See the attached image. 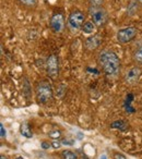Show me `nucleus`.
Segmentation results:
<instances>
[{
    "label": "nucleus",
    "instance_id": "412c9836",
    "mask_svg": "<svg viewBox=\"0 0 142 159\" xmlns=\"http://www.w3.org/2000/svg\"><path fill=\"white\" fill-rule=\"evenodd\" d=\"M50 147H53V146H51V144L48 143V142H43V143H42V148H43V149H48V148H50Z\"/></svg>",
    "mask_w": 142,
    "mask_h": 159
},
{
    "label": "nucleus",
    "instance_id": "aec40b11",
    "mask_svg": "<svg viewBox=\"0 0 142 159\" xmlns=\"http://www.w3.org/2000/svg\"><path fill=\"white\" fill-rule=\"evenodd\" d=\"M0 130H1V139H6V135H7V133H6V129L3 128L2 123L0 124Z\"/></svg>",
    "mask_w": 142,
    "mask_h": 159
},
{
    "label": "nucleus",
    "instance_id": "6ab92c4d",
    "mask_svg": "<svg viewBox=\"0 0 142 159\" xmlns=\"http://www.w3.org/2000/svg\"><path fill=\"white\" fill-rule=\"evenodd\" d=\"M61 142L57 141V139H55V141H53V143H51V146H53L55 149H57V148H59L60 146H61Z\"/></svg>",
    "mask_w": 142,
    "mask_h": 159
},
{
    "label": "nucleus",
    "instance_id": "9b49d317",
    "mask_svg": "<svg viewBox=\"0 0 142 159\" xmlns=\"http://www.w3.org/2000/svg\"><path fill=\"white\" fill-rule=\"evenodd\" d=\"M139 5H140V3L138 2L137 0H132V1H131V2L128 5V7H127V14H128V16H135V14L138 12Z\"/></svg>",
    "mask_w": 142,
    "mask_h": 159
},
{
    "label": "nucleus",
    "instance_id": "39448f33",
    "mask_svg": "<svg viewBox=\"0 0 142 159\" xmlns=\"http://www.w3.org/2000/svg\"><path fill=\"white\" fill-rule=\"evenodd\" d=\"M138 35V31L135 26H127L124 29H120L117 32V38L118 43L120 44H127V43H130L131 40H133Z\"/></svg>",
    "mask_w": 142,
    "mask_h": 159
},
{
    "label": "nucleus",
    "instance_id": "dca6fc26",
    "mask_svg": "<svg viewBox=\"0 0 142 159\" xmlns=\"http://www.w3.org/2000/svg\"><path fill=\"white\" fill-rule=\"evenodd\" d=\"M111 128H117V129H120L121 131H125V129H126V123L122 121L114 122V123L111 124Z\"/></svg>",
    "mask_w": 142,
    "mask_h": 159
},
{
    "label": "nucleus",
    "instance_id": "393cba45",
    "mask_svg": "<svg viewBox=\"0 0 142 159\" xmlns=\"http://www.w3.org/2000/svg\"><path fill=\"white\" fill-rule=\"evenodd\" d=\"M16 159H23V158H22V157H17Z\"/></svg>",
    "mask_w": 142,
    "mask_h": 159
},
{
    "label": "nucleus",
    "instance_id": "1a4fd4ad",
    "mask_svg": "<svg viewBox=\"0 0 142 159\" xmlns=\"http://www.w3.org/2000/svg\"><path fill=\"white\" fill-rule=\"evenodd\" d=\"M101 43H102V38L98 34H95V35L89 36V37L85 38L84 40V47L90 51H94L100 47Z\"/></svg>",
    "mask_w": 142,
    "mask_h": 159
},
{
    "label": "nucleus",
    "instance_id": "6e6552de",
    "mask_svg": "<svg viewBox=\"0 0 142 159\" xmlns=\"http://www.w3.org/2000/svg\"><path fill=\"white\" fill-rule=\"evenodd\" d=\"M141 74H142L141 68H139V66H132V68L129 69L126 72V74H125V82L130 85L135 84V83H137L138 81H139Z\"/></svg>",
    "mask_w": 142,
    "mask_h": 159
},
{
    "label": "nucleus",
    "instance_id": "b1692460",
    "mask_svg": "<svg viewBox=\"0 0 142 159\" xmlns=\"http://www.w3.org/2000/svg\"><path fill=\"white\" fill-rule=\"evenodd\" d=\"M0 159H7V158H6L5 156H1V158H0Z\"/></svg>",
    "mask_w": 142,
    "mask_h": 159
},
{
    "label": "nucleus",
    "instance_id": "a211bd4d",
    "mask_svg": "<svg viewBox=\"0 0 142 159\" xmlns=\"http://www.w3.org/2000/svg\"><path fill=\"white\" fill-rule=\"evenodd\" d=\"M89 1L91 3V6H96V7L103 6V3H104V0H89Z\"/></svg>",
    "mask_w": 142,
    "mask_h": 159
},
{
    "label": "nucleus",
    "instance_id": "0eeeda50",
    "mask_svg": "<svg viewBox=\"0 0 142 159\" xmlns=\"http://www.w3.org/2000/svg\"><path fill=\"white\" fill-rule=\"evenodd\" d=\"M49 25H50V30L55 34H60L64 32V16L62 13H55L50 18L49 21Z\"/></svg>",
    "mask_w": 142,
    "mask_h": 159
},
{
    "label": "nucleus",
    "instance_id": "9d476101",
    "mask_svg": "<svg viewBox=\"0 0 142 159\" xmlns=\"http://www.w3.org/2000/svg\"><path fill=\"white\" fill-rule=\"evenodd\" d=\"M95 30H96V25L94 24L92 21H87V22L83 24L81 31H82L85 35H92V34L95 32Z\"/></svg>",
    "mask_w": 142,
    "mask_h": 159
},
{
    "label": "nucleus",
    "instance_id": "2eb2a0df",
    "mask_svg": "<svg viewBox=\"0 0 142 159\" xmlns=\"http://www.w3.org/2000/svg\"><path fill=\"white\" fill-rule=\"evenodd\" d=\"M20 2L26 8H35L37 5V0H20Z\"/></svg>",
    "mask_w": 142,
    "mask_h": 159
},
{
    "label": "nucleus",
    "instance_id": "4468645a",
    "mask_svg": "<svg viewBox=\"0 0 142 159\" xmlns=\"http://www.w3.org/2000/svg\"><path fill=\"white\" fill-rule=\"evenodd\" d=\"M61 158L62 159H79L76 152H71V150H64L61 152Z\"/></svg>",
    "mask_w": 142,
    "mask_h": 159
},
{
    "label": "nucleus",
    "instance_id": "f3484780",
    "mask_svg": "<svg viewBox=\"0 0 142 159\" xmlns=\"http://www.w3.org/2000/svg\"><path fill=\"white\" fill-rule=\"evenodd\" d=\"M49 136H50L53 139H58L60 136H61V132H60V131H58V130L50 131V132H49Z\"/></svg>",
    "mask_w": 142,
    "mask_h": 159
},
{
    "label": "nucleus",
    "instance_id": "a878e982",
    "mask_svg": "<svg viewBox=\"0 0 142 159\" xmlns=\"http://www.w3.org/2000/svg\"><path fill=\"white\" fill-rule=\"evenodd\" d=\"M102 159H106V157H105V156H103V157H102Z\"/></svg>",
    "mask_w": 142,
    "mask_h": 159
},
{
    "label": "nucleus",
    "instance_id": "5701e85b",
    "mask_svg": "<svg viewBox=\"0 0 142 159\" xmlns=\"http://www.w3.org/2000/svg\"><path fill=\"white\" fill-rule=\"evenodd\" d=\"M137 1H138V2L140 3V5H142V0H137Z\"/></svg>",
    "mask_w": 142,
    "mask_h": 159
},
{
    "label": "nucleus",
    "instance_id": "7ed1b4c3",
    "mask_svg": "<svg viewBox=\"0 0 142 159\" xmlns=\"http://www.w3.org/2000/svg\"><path fill=\"white\" fill-rule=\"evenodd\" d=\"M89 13L91 21L96 25V27H102L108 22V14L102 6H90Z\"/></svg>",
    "mask_w": 142,
    "mask_h": 159
},
{
    "label": "nucleus",
    "instance_id": "ddd939ff",
    "mask_svg": "<svg viewBox=\"0 0 142 159\" xmlns=\"http://www.w3.org/2000/svg\"><path fill=\"white\" fill-rule=\"evenodd\" d=\"M132 60L137 64L142 66V46L139 47L138 49H135L132 53Z\"/></svg>",
    "mask_w": 142,
    "mask_h": 159
},
{
    "label": "nucleus",
    "instance_id": "f8f14e48",
    "mask_svg": "<svg viewBox=\"0 0 142 159\" xmlns=\"http://www.w3.org/2000/svg\"><path fill=\"white\" fill-rule=\"evenodd\" d=\"M20 133H21V135H23L24 137H27V139H30V137L33 136V134H32V130L27 123H23L22 125L20 126Z\"/></svg>",
    "mask_w": 142,
    "mask_h": 159
},
{
    "label": "nucleus",
    "instance_id": "20e7f679",
    "mask_svg": "<svg viewBox=\"0 0 142 159\" xmlns=\"http://www.w3.org/2000/svg\"><path fill=\"white\" fill-rule=\"evenodd\" d=\"M36 97L38 102L40 104H46L53 97V89L51 85L46 81L40 82L36 86Z\"/></svg>",
    "mask_w": 142,
    "mask_h": 159
},
{
    "label": "nucleus",
    "instance_id": "4be33fe9",
    "mask_svg": "<svg viewBox=\"0 0 142 159\" xmlns=\"http://www.w3.org/2000/svg\"><path fill=\"white\" fill-rule=\"evenodd\" d=\"M114 159H127V158H126V156H125L124 154L117 152V154H115V156H114Z\"/></svg>",
    "mask_w": 142,
    "mask_h": 159
},
{
    "label": "nucleus",
    "instance_id": "f03ea898",
    "mask_svg": "<svg viewBox=\"0 0 142 159\" xmlns=\"http://www.w3.org/2000/svg\"><path fill=\"white\" fill-rule=\"evenodd\" d=\"M85 21V14L80 10H72L67 19V27L71 33H78L82 30Z\"/></svg>",
    "mask_w": 142,
    "mask_h": 159
},
{
    "label": "nucleus",
    "instance_id": "423d86ee",
    "mask_svg": "<svg viewBox=\"0 0 142 159\" xmlns=\"http://www.w3.org/2000/svg\"><path fill=\"white\" fill-rule=\"evenodd\" d=\"M46 72L50 79L55 80L59 75V59L55 53H51L46 60Z\"/></svg>",
    "mask_w": 142,
    "mask_h": 159
},
{
    "label": "nucleus",
    "instance_id": "f257e3e1",
    "mask_svg": "<svg viewBox=\"0 0 142 159\" xmlns=\"http://www.w3.org/2000/svg\"><path fill=\"white\" fill-rule=\"evenodd\" d=\"M97 62L107 77H114L119 73L120 60L113 50H101L97 55Z\"/></svg>",
    "mask_w": 142,
    "mask_h": 159
}]
</instances>
